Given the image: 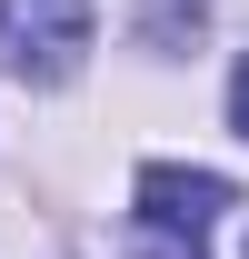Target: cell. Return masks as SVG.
<instances>
[{
    "mask_svg": "<svg viewBox=\"0 0 249 259\" xmlns=\"http://www.w3.org/2000/svg\"><path fill=\"white\" fill-rule=\"evenodd\" d=\"M229 130H239V140H249V60L229 70Z\"/></svg>",
    "mask_w": 249,
    "mask_h": 259,
    "instance_id": "4",
    "label": "cell"
},
{
    "mask_svg": "<svg viewBox=\"0 0 249 259\" xmlns=\"http://www.w3.org/2000/svg\"><path fill=\"white\" fill-rule=\"evenodd\" d=\"M130 259H210V249H199L189 229H150V220H140V239H130Z\"/></svg>",
    "mask_w": 249,
    "mask_h": 259,
    "instance_id": "3",
    "label": "cell"
},
{
    "mask_svg": "<svg viewBox=\"0 0 249 259\" xmlns=\"http://www.w3.org/2000/svg\"><path fill=\"white\" fill-rule=\"evenodd\" d=\"M90 40H100L90 0H0V70L30 80V90H60L90 60Z\"/></svg>",
    "mask_w": 249,
    "mask_h": 259,
    "instance_id": "1",
    "label": "cell"
},
{
    "mask_svg": "<svg viewBox=\"0 0 249 259\" xmlns=\"http://www.w3.org/2000/svg\"><path fill=\"white\" fill-rule=\"evenodd\" d=\"M219 209H229V180H219V169H180V160L140 169V220L150 229H189V239H199Z\"/></svg>",
    "mask_w": 249,
    "mask_h": 259,
    "instance_id": "2",
    "label": "cell"
}]
</instances>
